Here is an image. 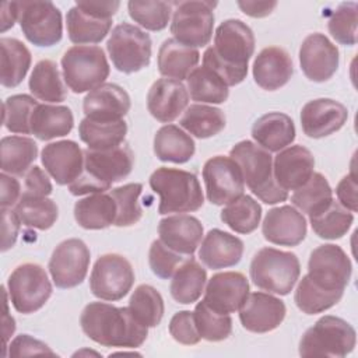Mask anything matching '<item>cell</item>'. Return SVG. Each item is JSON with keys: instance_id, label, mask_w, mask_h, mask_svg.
<instances>
[{"instance_id": "1", "label": "cell", "mask_w": 358, "mask_h": 358, "mask_svg": "<svg viewBox=\"0 0 358 358\" xmlns=\"http://www.w3.org/2000/svg\"><path fill=\"white\" fill-rule=\"evenodd\" d=\"M255 52L253 31L241 20L222 21L214 34V45L203 53V66L215 73L228 87L248 76V63Z\"/></svg>"}, {"instance_id": "2", "label": "cell", "mask_w": 358, "mask_h": 358, "mask_svg": "<svg viewBox=\"0 0 358 358\" xmlns=\"http://www.w3.org/2000/svg\"><path fill=\"white\" fill-rule=\"evenodd\" d=\"M80 324L87 337L105 347L137 348L148 336L130 309L105 302H90L81 312Z\"/></svg>"}, {"instance_id": "3", "label": "cell", "mask_w": 358, "mask_h": 358, "mask_svg": "<svg viewBox=\"0 0 358 358\" xmlns=\"http://www.w3.org/2000/svg\"><path fill=\"white\" fill-rule=\"evenodd\" d=\"M134 154L127 144L96 151L84 150V168L81 175L69 185L74 196L105 193L112 183L124 179L133 169Z\"/></svg>"}, {"instance_id": "4", "label": "cell", "mask_w": 358, "mask_h": 358, "mask_svg": "<svg viewBox=\"0 0 358 358\" xmlns=\"http://www.w3.org/2000/svg\"><path fill=\"white\" fill-rule=\"evenodd\" d=\"M229 157L238 164L249 190L263 203L275 204L288 199V192L274 179L273 157L268 151L253 141L242 140L231 148Z\"/></svg>"}, {"instance_id": "5", "label": "cell", "mask_w": 358, "mask_h": 358, "mask_svg": "<svg viewBox=\"0 0 358 358\" xmlns=\"http://www.w3.org/2000/svg\"><path fill=\"white\" fill-rule=\"evenodd\" d=\"M151 189L159 196L158 213H193L204 203L203 190L197 176L192 172L161 166L150 176Z\"/></svg>"}, {"instance_id": "6", "label": "cell", "mask_w": 358, "mask_h": 358, "mask_svg": "<svg viewBox=\"0 0 358 358\" xmlns=\"http://www.w3.org/2000/svg\"><path fill=\"white\" fill-rule=\"evenodd\" d=\"M253 284L277 295H288L301 274V264L295 253L274 248H262L250 263Z\"/></svg>"}, {"instance_id": "7", "label": "cell", "mask_w": 358, "mask_h": 358, "mask_svg": "<svg viewBox=\"0 0 358 358\" xmlns=\"http://www.w3.org/2000/svg\"><path fill=\"white\" fill-rule=\"evenodd\" d=\"M355 344V329L338 316L326 315L303 333L299 355L341 358L352 352Z\"/></svg>"}, {"instance_id": "8", "label": "cell", "mask_w": 358, "mask_h": 358, "mask_svg": "<svg viewBox=\"0 0 358 358\" xmlns=\"http://www.w3.org/2000/svg\"><path fill=\"white\" fill-rule=\"evenodd\" d=\"M109 70L105 52L99 46L76 45L62 57L64 83L74 94L92 91L105 84Z\"/></svg>"}, {"instance_id": "9", "label": "cell", "mask_w": 358, "mask_h": 358, "mask_svg": "<svg viewBox=\"0 0 358 358\" xmlns=\"http://www.w3.org/2000/svg\"><path fill=\"white\" fill-rule=\"evenodd\" d=\"M175 10L171 22L173 39L189 48L208 45L214 28V8L217 1L190 0L173 3Z\"/></svg>"}, {"instance_id": "10", "label": "cell", "mask_w": 358, "mask_h": 358, "mask_svg": "<svg viewBox=\"0 0 358 358\" xmlns=\"http://www.w3.org/2000/svg\"><path fill=\"white\" fill-rule=\"evenodd\" d=\"M151 38L136 25L123 22L112 29L106 50L116 70L131 74L150 66Z\"/></svg>"}, {"instance_id": "11", "label": "cell", "mask_w": 358, "mask_h": 358, "mask_svg": "<svg viewBox=\"0 0 358 358\" xmlns=\"http://www.w3.org/2000/svg\"><path fill=\"white\" fill-rule=\"evenodd\" d=\"M7 289L14 309L24 315L39 310L53 291L45 268L36 263L15 267L7 280Z\"/></svg>"}, {"instance_id": "12", "label": "cell", "mask_w": 358, "mask_h": 358, "mask_svg": "<svg viewBox=\"0 0 358 358\" xmlns=\"http://www.w3.org/2000/svg\"><path fill=\"white\" fill-rule=\"evenodd\" d=\"M24 36L35 46H53L63 36L60 10L52 1H17Z\"/></svg>"}, {"instance_id": "13", "label": "cell", "mask_w": 358, "mask_h": 358, "mask_svg": "<svg viewBox=\"0 0 358 358\" xmlns=\"http://www.w3.org/2000/svg\"><path fill=\"white\" fill-rule=\"evenodd\" d=\"M134 282L130 262L117 253L102 255L90 275L91 292L102 301H120L129 294Z\"/></svg>"}, {"instance_id": "14", "label": "cell", "mask_w": 358, "mask_h": 358, "mask_svg": "<svg viewBox=\"0 0 358 358\" xmlns=\"http://www.w3.org/2000/svg\"><path fill=\"white\" fill-rule=\"evenodd\" d=\"M351 273V260L340 246L326 243L312 250L308 262V275L316 285L327 291L344 292Z\"/></svg>"}, {"instance_id": "15", "label": "cell", "mask_w": 358, "mask_h": 358, "mask_svg": "<svg viewBox=\"0 0 358 358\" xmlns=\"http://www.w3.org/2000/svg\"><path fill=\"white\" fill-rule=\"evenodd\" d=\"M203 180L207 200L215 206H227L239 199L245 190V182L238 164L231 157L215 155L203 166Z\"/></svg>"}, {"instance_id": "16", "label": "cell", "mask_w": 358, "mask_h": 358, "mask_svg": "<svg viewBox=\"0 0 358 358\" xmlns=\"http://www.w3.org/2000/svg\"><path fill=\"white\" fill-rule=\"evenodd\" d=\"M90 249L78 238L60 242L49 260V273L56 287L74 288L80 285L90 267Z\"/></svg>"}, {"instance_id": "17", "label": "cell", "mask_w": 358, "mask_h": 358, "mask_svg": "<svg viewBox=\"0 0 358 358\" xmlns=\"http://www.w3.org/2000/svg\"><path fill=\"white\" fill-rule=\"evenodd\" d=\"M338 49L323 34L308 35L299 48V64L310 81L324 83L334 76L338 69Z\"/></svg>"}, {"instance_id": "18", "label": "cell", "mask_w": 358, "mask_h": 358, "mask_svg": "<svg viewBox=\"0 0 358 358\" xmlns=\"http://www.w3.org/2000/svg\"><path fill=\"white\" fill-rule=\"evenodd\" d=\"M249 295V281L239 271L214 274L204 289V302L220 313H234L241 309Z\"/></svg>"}, {"instance_id": "19", "label": "cell", "mask_w": 358, "mask_h": 358, "mask_svg": "<svg viewBox=\"0 0 358 358\" xmlns=\"http://www.w3.org/2000/svg\"><path fill=\"white\" fill-rule=\"evenodd\" d=\"M347 119V108L330 98L309 101L301 110L302 130L310 138H322L338 131Z\"/></svg>"}, {"instance_id": "20", "label": "cell", "mask_w": 358, "mask_h": 358, "mask_svg": "<svg viewBox=\"0 0 358 358\" xmlns=\"http://www.w3.org/2000/svg\"><path fill=\"white\" fill-rule=\"evenodd\" d=\"M287 313L285 303L266 292H252L239 309V320L248 331L268 333L277 329Z\"/></svg>"}, {"instance_id": "21", "label": "cell", "mask_w": 358, "mask_h": 358, "mask_svg": "<svg viewBox=\"0 0 358 358\" xmlns=\"http://www.w3.org/2000/svg\"><path fill=\"white\" fill-rule=\"evenodd\" d=\"M41 161L57 185H71L83 172L84 151L73 140H60L43 147Z\"/></svg>"}, {"instance_id": "22", "label": "cell", "mask_w": 358, "mask_h": 358, "mask_svg": "<svg viewBox=\"0 0 358 358\" xmlns=\"http://www.w3.org/2000/svg\"><path fill=\"white\" fill-rule=\"evenodd\" d=\"M313 154L303 145H288L278 151L273 161L274 179L285 192L305 185L313 175Z\"/></svg>"}, {"instance_id": "23", "label": "cell", "mask_w": 358, "mask_h": 358, "mask_svg": "<svg viewBox=\"0 0 358 358\" xmlns=\"http://www.w3.org/2000/svg\"><path fill=\"white\" fill-rule=\"evenodd\" d=\"M262 232L266 241L280 246H296L306 236V220L292 206H280L268 210Z\"/></svg>"}, {"instance_id": "24", "label": "cell", "mask_w": 358, "mask_h": 358, "mask_svg": "<svg viewBox=\"0 0 358 358\" xmlns=\"http://www.w3.org/2000/svg\"><path fill=\"white\" fill-rule=\"evenodd\" d=\"M189 103L186 87L171 78H159L152 83L147 94V109L161 123L173 122Z\"/></svg>"}, {"instance_id": "25", "label": "cell", "mask_w": 358, "mask_h": 358, "mask_svg": "<svg viewBox=\"0 0 358 358\" xmlns=\"http://www.w3.org/2000/svg\"><path fill=\"white\" fill-rule=\"evenodd\" d=\"M158 235L159 241L172 250L183 256H193L203 239V225L193 215H169L159 221Z\"/></svg>"}, {"instance_id": "26", "label": "cell", "mask_w": 358, "mask_h": 358, "mask_svg": "<svg viewBox=\"0 0 358 358\" xmlns=\"http://www.w3.org/2000/svg\"><path fill=\"white\" fill-rule=\"evenodd\" d=\"M130 96L117 84L105 83L90 91L84 101L83 109L85 117L94 120H120L130 110Z\"/></svg>"}, {"instance_id": "27", "label": "cell", "mask_w": 358, "mask_h": 358, "mask_svg": "<svg viewBox=\"0 0 358 358\" xmlns=\"http://www.w3.org/2000/svg\"><path fill=\"white\" fill-rule=\"evenodd\" d=\"M292 74V59L285 49L278 46L262 49L253 62L255 83L267 91H275L284 87Z\"/></svg>"}, {"instance_id": "28", "label": "cell", "mask_w": 358, "mask_h": 358, "mask_svg": "<svg viewBox=\"0 0 358 358\" xmlns=\"http://www.w3.org/2000/svg\"><path fill=\"white\" fill-rule=\"evenodd\" d=\"M243 255V242L222 229L214 228L204 236L199 257L211 270L227 268L238 264Z\"/></svg>"}, {"instance_id": "29", "label": "cell", "mask_w": 358, "mask_h": 358, "mask_svg": "<svg viewBox=\"0 0 358 358\" xmlns=\"http://www.w3.org/2000/svg\"><path fill=\"white\" fill-rule=\"evenodd\" d=\"M294 120L281 112H268L252 126V137L268 152H278L295 140Z\"/></svg>"}, {"instance_id": "30", "label": "cell", "mask_w": 358, "mask_h": 358, "mask_svg": "<svg viewBox=\"0 0 358 358\" xmlns=\"http://www.w3.org/2000/svg\"><path fill=\"white\" fill-rule=\"evenodd\" d=\"M200 53L194 48L185 46L173 38L165 39L158 50V71L171 80H186L196 69Z\"/></svg>"}, {"instance_id": "31", "label": "cell", "mask_w": 358, "mask_h": 358, "mask_svg": "<svg viewBox=\"0 0 358 358\" xmlns=\"http://www.w3.org/2000/svg\"><path fill=\"white\" fill-rule=\"evenodd\" d=\"M73 126L71 109L63 105L38 103L31 117V134L42 141L67 136Z\"/></svg>"}, {"instance_id": "32", "label": "cell", "mask_w": 358, "mask_h": 358, "mask_svg": "<svg viewBox=\"0 0 358 358\" xmlns=\"http://www.w3.org/2000/svg\"><path fill=\"white\" fill-rule=\"evenodd\" d=\"M117 207L109 193H94L74 204V218L84 229H105L115 225Z\"/></svg>"}, {"instance_id": "33", "label": "cell", "mask_w": 358, "mask_h": 358, "mask_svg": "<svg viewBox=\"0 0 358 358\" xmlns=\"http://www.w3.org/2000/svg\"><path fill=\"white\" fill-rule=\"evenodd\" d=\"M196 151L190 134L175 124H165L157 130L154 137V154L162 162L185 164Z\"/></svg>"}, {"instance_id": "34", "label": "cell", "mask_w": 358, "mask_h": 358, "mask_svg": "<svg viewBox=\"0 0 358 358\" xmlns=\"http://www.w3.org/2000/svg\"><path fill=\"white\" fill-rule=\"evenodd\" d=\"M78 134L90 150H110L123 144L127 134V123L123 119L94 120L84 117L80 122Z\"/></svg>"}, {"instance_id": "35", "label": "cell", "mask_w": 358, "mask_h": 358, "mask_svg": "<svg viewBox=\"0 0 358 358\" xmlns=\"http://www.w3.org/2000/svg\"><path fill=\"white\" fill-rule=\"evenodd\" d=\"M206 281V268H203L201 264L193 256H190L178 267L172 275L169 291L176 302L189 305L201 296Z\"/></svg>"}, {"instance_id": "36", "label": "cell", "mask_w": 358, "mask_h": 358, "mask_svg": "<svg viewBox=\"0 0 358 358\" xmlns=\"http://www.w3.org/2000/svg\"><path fill=\"white\" fill-rule=\"evenodd\" d=\"M28 87L31 94L50 103L63 102L67 96V88L62 80L57 64L53 60H39L31 73Z\"/></svg>"}, {"instance_id": "37", "label": "cell", "mask_w": 358, "mask_h": 358, "mask_svg": "<svg viewBox=\"0 0 358 358\" xmlns=\"http://www.w3.org/2000/svg\"><path fill=\"white\" fill-rule=\"evenodd\" d=\"M66 25L69 39L73 43H99L109 34L112 18H99L81 10L78 6H74L67 11Z\"/></svg>"}, {"instance_id": "38", "label": "cell", "mask_w": 358, "mask_h": 358, "mask_svg": "<svg viewBox=\"0 0 358 358\" xmlns=\"http://www.w3.org/2000/svg\"><path fill=\"white\" fill-rule=\"evenodd\" d=\"M0 50V83L3 87L14 88L22 83L31 67V52L21 41L15 38H1Z\"/></svg>"}, {"instance_id": "39", "label": "cell", "mask_w": 358, "mask_h": 358, "mask_svg": "<svg viewBox=\"0 0 358 358\" xmlns=\"http://www.w3.org/2000/svg\"><path fill=\"white\" fill-rule=\"evenodd\" d=\"M1 172L21 176L28 172L38 157L36 143L24 136H7L0 143Z\"/></svg>"}, {"instance_id": "40", "label": "cell", "mask_w": 358, "mask_h": 358, "mask_svg": "<svg viewBox=\"0 0 358 358\" xmlns=\"http://www.w3.org/2000/svg\"><path fill=\"white\" fill-rule=\"evenodd\" d=\"M225 115L220 108L193 103L186 108L179 120L180 127L186 129L197 138H208L224 130Z\"/></svg>"}, {"instance_id": "41", "label": "cell", "mask_w": 358, "mask_h": 358, "mask_svg": "<svg viewBox=\"0 0 358 358\" xmlns=\"http://www.w3.org/2000/svg\"><path fill=\"white\" fill-rule=\"evenodd\" d=\"M14 211L22 225L41 231L52 228L59 215L57 206L52 199L25 193L21 194Z\"/></svg>"}, {"instance_id": "42", "label": "cell", "mask_w": 358, "mask_h": 358, "mask_svg": "<svg viewBox=\"0 0 358 358\" xmlns=\"http://www.w3.org/2000/svg\"><path fill=\"white\" fill-rule=\"evenodd\" d=\"M291 201L299 211L312 217L329 207L333 201V190L322 173L313 172L305 185L294 190Z\"/></svg>"}, {"instance_id": "43", "label": "cell", "mask_w": 358, "mask_h": 358, "mask_svg": "<svg viewBox=\"0 0 358 358\" xmlns=\"http://www.w3.org/2000/svg\"><path fill=\"white\" fill-rule=\"evenodd\" d=\"M187 80V92L193 101L201 103H224L229 95V87L210 69L196 67Z\"/></svg>"}, {"instance_id": "44", "label": "cell", "mask_w": 358, "mask_h": 358, "mask_svg": "<svg viewBox=\"0 0 358 358\" xmlns=\"http://www.w3.org/2000/svg\"><path fill=\"white\" fill-rule=\"evenodd\" d=\"M262 218V206L250 196L242 194L228 203L221 211V221L238 234H252Z\"/></svg>"}, {"instance_id": "45", "label": "cell", "mask_w": 358, "mask_h": 358, "mask_svg": "<svg viewBox=\"0 0 358 358\" xmlns=\"http://www.w3.org/2000/svg\"><path fill=\"white\" fill-rule=\"evenodd\" d=\"M309 220L313 232L319 238L334 241L348 232L354 222V214L338 201L333 200L326 210L309 217Z\"/></svg>"}, {"instance_id": "46", "label": "cell", "mask_w": 358, "mask_h": 358, "mask_svg": "<svg viewBox=\"0 0 358 358\" xmlns=\"http://www.w3.org/2000/svg\"><path fill=\"white\" fill-rule=\"evenodd\" d=\"M343 291H327L316 285L306 274L299 280L294 301L298 309L303 313L316 315L334 306L343 298Z\"/></svg>"}, {"instance_id": "47", "label": "cell", "mask_w": 358, "mask_h": 358, "mask_svg": "<svg viewBox=\"0 0 358 358\" xmlns=\"http://www.w3.org/2000/svg\"><path fill=\"white\" fill-rule=\"evenodd\" d=\"M127 308L133 316L147 327L158 326L165 312L161 294L148 284H141L133 291Z\"/></svg>"}, {"instance_id": "48", "label": "cell", "mask_w": 358, "mask_h": 358, "mask_svg": "<svg viewBox=\"0 0 358 358\" xmlns=\"http://www.w3.org/2000/svg\"><path fill=\"white\" fill-rule=\"evenodd\" d=\"M194 323L201 338L207 341H222L232 333V319L228 313H220L210 308L204 301L194 308Z\"/></svg>"}, {"instance_id": "49", "label": "cell", "mask_w": 358, "mask_h": 358, "mask_svg": "<svg viewBox=\"0 0 358 358\" xmlns=\"http://www.w3.org/2000/svg\"><path fill=\"white\" fill-rule=\"evenodd\" d=\"M38 101L27 94L8 96L3 103V124L11 133L31 134V117Z\"/></svg>"}, {"instance_id": "50", "label": "cell", "mask_w": 358, "mask_h": 358, "mask_svg": "<svg viewBox=\"0 0 358 358\" xmlns=\"http://www.w3.org/2000/svg\"><path fill=\"white\" fill-rule=\"evenodd\" d=\"M173 3L151 1V0H131L127 3L129 15L134 22L148 31H162L166 28Z\"/></svg>"}, {"instance_id": "51", "label": "cell", "mask_w": 358, "mask_h": 358, "mask_svg": "<svg viewBox=\"0 0 358 358\" xmlns=\"http://www.w3.org/2000/svg\"><path fill=\"white\" fill-rule=\"evenodd\" d=\"M141 192V183H127L109 192L117 207V214L115 220L116 227H131L140 221L143 215V210L138 203Z\"/></svg>"}, {"instance_id": "52", "label": "cell", "mask_w": 358, "mask_h": 358, "mask_svg": "<svg viewBox=\"0 0 358 358\" xmlns=\"http://www.w3.org/2000/svg\"><path fill=\"white\" fill-rule=\"evenodd\" d=\"M358 6L354 1L341 3L329 17L327 28L336 42L347 46L357 43V11Z\"/></svg>"}, {"instance_id": "53", "label": "cell", "mask_w": 358, "mask_h": 358, "mask_svg": "<svg viewBox=\"0 0 358 358\" xmlns=\"http://www.w3.org/2000/svg\"><path fill=\"white\" fill-rule=\"evenodd\" d=\"M187 257H190V256H187ZM187 257L172 250L165 243H162L159 239H155L151 243L150 252H148V263H150L151 271L162 280L172 278V275L175 274L178 267Z\"/></svg>"}, {"instance_id": "54", "label": "cell", "mask_w": 358, "mask_h": 358, "mask_svg": "<svg viewBox=\"0 0 358 358\" xmlns=\"http://www.w3.org/2000/svg\"><path fill=\"white\" fill-rule=\"evenodd\" d=\"M169 334L175 341L183 345H194L201 340L194 323V315L190 310H180L172 316Z\"/></svg>"}, {"instance_id": "55", "label": "cell", "mask_w": 358, "mask_h": 358, "mask_svg": "<svg viewBox=\"0 0 358 358\" xmlns=\"http://www.w3.org/2000/svg\"><path fill=\"white\" fill-rule=\"evenodd\" d=\"M36 354H49L56 355L45 343L31 337L29 334L17 336L8 345L10 357H25V355H36Z\"/></svg>"}, {"instance_id": "56", "label": "cell", "mask_w": 358, "mask_h": 358, "mask_svg": "<svg viewBox=\"0 0 358 358\" xmlns=\"http://www.w3.org/2000/svg\"><path fill=\"white\" fill-rule=\"evenodd\" d=\"M24 187H25V190H24L25 194L45 196V197H48L53 189L48 175L36 165L31 166L28 169V172L25 173Z\"/></svg>"}, {"instance_id": "57", "label": "cell", "mask_w": 358, "mask_h": 358, "mask_svg": "<svg viewBox=\"0 0 358 358\" xmlns=\"http://www.w3.org/2000/svg\"><path fill=\"white\" fill-rule=\"evenodd\" d=\"M1 252H6L14 246L21 221L11 208H1Z\"/></svg>"}, {"instance_id": "58", "label": "cell", "mask_w": 358, "mask_h": 358, "mask_svg": "<svg viewBox=\"0 0 358 358\" xmlns=\"http://www.w3.org/2000/svg\"><path fill=\"white\" fill-rule=\"evenodd\" d=\"M336 194L338 199V203L350 210L351 213H355L358 206H357V180H355V173L351 172L345 175L337 185L336 187Z\"/></svg>"}, {"instance_id": "59", "label": "cell", "mask_w": 358, "mask_h": 358, "mask_svg": "<svg viewBox=\"0 0 358 358\" xmlns=\"http://www.w3.org/2000/svg\"><path fill=\"white\" fill-rule=\"evenodd\" d=\"M0 185H1L0 206H1V208H11L13 206H15L18 203V200L21 197L20 182L13 175L1 172Z\"/></svg>"}, {"instance_id": "60", "label": "cell", "mask_w": 358, "mask_h": 358, "mask_svg": "<svg viewBox=\"0 0 358 358\" xmlns=\"http://www.w3.org/2000/svg\"><path fill=\"white\" fill-rule=\"evenodd\" d=\"M76 6H78L81 10L95 17L110 20L117 11L120 3L119 1H77Z\"/></svg>"}, {"instance_id": "61", "label": "cell", "mask_w": 358, "mask_h": 358, "mask_svg": "<svg viewBox=\"0 0 358 358\" xmlns=\"http://www.w3.org/2000/svg\"><path fill=\"white\" fill-rule=\"evenodd\" d=\"M275 6L277 1H238V7L242 10V13L253 18L267 17L271 14Z\"/></svg>"}, {"instance_id": "62", "label": "cell", "mask_w": 358, "mask_h": 358, "mask_svg": "<svg viewBox=\"0 0 358 358\" xmlns=\"http://www.w3.org/2000/svg\"><path fill=\"white\" fill-rule=\"evenodd\" d=\"M1 32H6L8 28L14 25L15 21H18V3L17 1H6L1 3Z\"/></svg>"}]
</instances>
